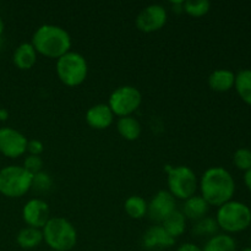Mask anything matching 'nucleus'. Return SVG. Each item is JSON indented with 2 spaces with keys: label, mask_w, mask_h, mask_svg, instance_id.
I'll return each mask as SVG.
<instances>
[{
  "label": "nucleus",
  "mask_w": 251,
  "mask_h": 251,
  "mask_svg": "<svg viewBox=\"0 0 251 251\" xmlns=\"http://www.w3.org/2000/svg\"><path fill=\"white\" fill-rule=\"evenodd\" d=\"M7 118V112L5 109H0V120H5Z\"/></svg>",
  "instance_id": "32"
},
{
  "label": "nucleus",
  "mask_w": 251,
  "mask_h": 251,
  "mask_svg": "<svg viewBox=\"0 0 251 251\" xmlns=\"http://www.w3.org/2000/svg\"><path fill=\"white\" fill-rule=\"evenodd\" d=\"M235 167L240 171H249L251 168V151L248 149H239L233 156Z\"/></svg>",
  "instance_id": "27"
},
{
  "label": "nucleus",
  "mask_w": 251,
  "mask_h": 251,
  "mask_svg": "<svg viewBox=\"0 0 251 251\" xmlns=\"http://www.w3.org/2000/svg\"><path fill=\"white\" fill-rule=\"evenodd\" d=\"M53 186V179L46 172H39L32 178V188L38 193H47Z\"/></svg>",
  "instance_id": "26"
},
{
  "label": "nucleus",
  "mask_w": 251,
  "mask_h": 251,
  "mask_svg": "<svg viewBox=\"0 0 251 251\" xmlns=\"http://www.w3.org/2000/svg\"><path fill=\"white\" fill-rule=\"evenodd\" d=\"M176 251H202V249L194 243H184L176 249Z\"/></svg>",
  "instance_id": "30"
},
{
  "label": "nucleus",
  "mask_w": 251,
  "mask_h": 251,
  "mask_svg": "<svg viewBox=\"0 0 251 251\" xmlns=\"http://www.w3.org/2000/svg\"><path fill=\"white\" fill-rule=\"evenodd\" d=\"M50 251H55V250H50Z\"/></svg>",
  "instance_id": "35"
},
{
  "label": "nucleus",
  "mask_w": 251,
  "mask_h": 251,
  "mask_svg": "<svg viewBox=\"0 0 251 251\" xmlns=\"http://www.w3.org/2000/svg\"><path fill=\"white\" fill-rule=\"evenodd\" d=\"M176 239L166 232L162 226H152L142 237V245L147 250H164L172 248Z\"/></svg>",
  "instance_id": "13"
},
{
  "label": "nucleus",
  "mask_w": 251,
  "mask_h": 251,
  "mask_svg": "<svg viewBox=\"0 0 251 251\" xmlns=\"http://www.w3.org/2000/svg\"><path fill=\"white\" fill-rule=\"evenodd\" d=\"M208 208H210V205L206 202L202 196L194 195L186 199L185 202H184L183 215L185 216L186 220L198 222V221L202 220L207 216Z\"/></svg>",
  "instance_id": "15"
},
{
  "label": "nucleus",
  "mask_w": 251,
  "mask_h": 251,
  "mask_svg": "<svg viewBox=\"0 0 251 251\" xmlns=\"http://www.w3.org/2000/svg\"><path fill=\"white\" fill-rule=\"evenodd\" d=\"M43 240L51 250L70 251L77 243V232L66 218L53 217L42 228Z\"/></svg>",
  "instance_id": "3"
},
{
  "label": "nucleus",
  "mask_w": 251,
  "mask_h": 251,
  "mask_svg": "<svg viewBox=\"0 0 251 251\" xmlns=\"http://www.w3.org/2000/svg\"><path fill=\"white\" fill-rule=\"evenodd\" d=\"M202 251H237V243L228 234H216L206 242Z\"/></svg>",
  "instance_id": "21"
},
{
  "label": "nucleus",
  "mask_w": 251,
  "mask_h": 251,
  "mask_svg": "<svg viewBox=\"0 0 251 251\" xmlns=\"http://www.w3.org/2000/svg\"><path fill=\"white\" fill-rule=\"evenodd\" d=\"M176 210V198L169 191L161 190L152 198L147 206V215L150 220L162 223L171 213Z\"/></svg>",
  "instance_id": "11"
},
{
  "label": "nucleus",
  "mask_w": 251,
  "mask_h": 251,
  "mask_svg": "<svg viewBox=\"0 0 251 251\" xmlns=\"http://www.w3.org/2000/svg\"><path fill=\"white\" fill-rule=\"evenodd\" d=\"M168 172L169 193L176 199H186L195 195L198 190V178L191 168L186 166L166 167Z\"/></svg>",
  "instance_id": "7"
},
{
  "label": "nucleus",
  "mask_w": 251,
  "mask_h": 251,
  "mask_svg": "<svg viewBox=\"0 0 251 251\" xmlns=\"http://www.w3.org/2000/svg\"><path fill=\"white\" fill-rule=\"evenodd\" d=\"M24 167L29 174L34 176V174L42 172V168H43V161L39 156H33V154H29L25 158L24 161Z\"/></svg>",
  "instance_id": "28"
},
{
  "label": "nucleus",
  "mask_w": 251,
  "mask_h": 251,
  "mask_svg": "<svg viewBox=\"0 0 251 251\" xmlns=\"http://www.w3.org/2000/svg\"><path fill=\"white\" fill-rule=\"evenodd\" d=\"M27 151L29 152V154L39 156L43 152V144L38 140H31V141L27 142Z\"/></svg>",
  "instance_id": "29"
},
{
  "label": "nucleus",
  "mask_w": 251,
  "mask_h": 251,
  "mask_svg": "<svg viewBox=\"0 0 251 251\" xmlns=\"http://www.w3.org/2000/svg\"><path fill=\"white\" fill-rule=\"evenodd\" d=\"M244 183H245V185H247V188L251 191V168L249 169V171L245 172Z\"/></svg>",
  "instance_id": "31"
},
{
  "label": "nucleus",
  "mask_w": 251,
  "mask_h": 251,
  "mask_svg": "<svg viewBox=\"0 0 251 251\" xmlns=\"http://www.w3.org/2000/svg\"><path fill=\"white\" fill-rule=\"evenodd\" d=\"M211 4L207 0H188L184 2L183 9L193 17H201L210 11Z\"/></svg>",
  "instance_id": "25"
},
{
  "label": "nucleus",
  "mask_w": 251,
  "mask_h": 251,
  "mask_svg": "<svg viewBox=\"0 0 251 251\" xmlns=\"http://www.w3.org/2000/svg\"><path fill=\"white\" fill-rule=\"evenodd\" d=\"M235 83V74L230 70L220 69L208 76V86L216 92H227Z\"/></svg>",
  "instance_id": "16"
},
{
  "label": "nucleus",
  "mask_w": 251,
  "mask_h": 251,
  "mask_svg": "<svg viewBox=\"0 0 251 251\" xmlns=\"http://www.w3.org/2000/svg\"><path fill=\"white\" fill-rule=\"evenodd\" d=\"M16 242L22 249H34L39 247L41 243L43 242V233L41 229L32 227H26L21 229L17 234Z\"/></svg>",
  "instance_id": "20"
},
{
  "label": "nucleus",
  "mask_w": 251,
  "mask_h": 251,
  "mask_svg": "<svg viewBox=\"0 0 251 251\" xmlns=\"http://www.w3.org/2000/svg\"><path fill=\"white\" fill-rule=\"evenodd\" d=\"M142 102L141 92L134 86H122L113 91L108 105L113 114L118 117H129L139 109Z\"/></svg>",
  "instance_id": "8"
},
{
  "label": "nucleus",
  "mask_w": 251,
  "mask_h": 251,
  "mask_svg": "<svg viewBox=\"0 0 251 251\" xmlns=\"http://www.w3.org/2000/svg\"><path fill=\"white\" fill-rule=\"evenodd\" d=\"M147 206H149L147 201L137 195L130 196L124 203L125 212L127 213L129 217L134 218V220H140L147 215Z\"/></svg>",
  "instance_id": "23"
},
{
  "label": "nucleus",
  "mask_w": 251,
  "mask_h": 251,
  "mask_svg": "<svg viewBox=\"0 0 251 251\" xmlns=\"http://www.w3.org/2000/svg\"><path fill=\"white\" fill-rule=\"evenodd\" d=\"M87 61L80 53L69 51L56 60V75L69 87L81 85L87 77Z\"/></svg>",
  "instance_id": "5"
},
{
  "label": "nucleus",
  "mask_w": 251,
  "mask_h": 251,
  "mask_svg": "<svg viewBox=\"0 0 251 251\" xmlns=\"http://www.w3.org/2000/svg\"><path fill=\"white\" fill-rule=\"evenodd\" d=\"M14 64L21 70H28L36 64L37 51L32 43H22L17 47L12 55Z\"/></svg>",
  "instance_id": "17"
},
{
  "label": "nucleus",
  "mask_w": 251,
  "mask_h": 251,
  "mask_svg": "<svg viewBox=\"0 0 251 251\" xmlns=\"http://www.w3.org/2000/svg\"><path fill=\"white\" fill-rule=\"evenodd\" d=\"M235 90L247 104L251 105V70H242L235 75Z\"/></svg>",
  "instance_id": "22"
},
{
  "label": "nucleus",
  "mask_w": 251,
  "mask_h": 251,
  "mask_svg": "<svg viewBox=\"0 0 251 251\" xmlns=\"http://www.w3.org/2000/svg\"><path fill=\"white\" fill-rule=\"evenodd\" d=\"M200 190L201 196L208 205L222 206L232 200L234 195V179L227 169L212 167L201 176Z\"/></svg>",
  "instance_id": "1"
},
{
  "label": "nucleus",
  "mask_w": 251,
  "mask_h": 251,
  "mask_svg": "<svg viewBox=\"0 0 251 251\" xmlns=\"http://www.w3.org/2000/svg\"><path fill=\"white\" fill-rule=\"evenodd\" d=\"M32 178L24 167H5L0 171V193L7 198H21L32 188Z\"/></svg>",
  "instance_id": "6"
},
{
  "label": "nucleus",
  "mask_w": 251,
  "mask_h": 251,
  "mask_svg": "<svg viewBox=\"0 0 251 251\" xmlns=\"http://www.w3.org/2000/svg\"><path fill=\"white\" fill-rule=\"evenodd\" d=\"M32 46L37 53L51 59H59L70 51L71 37L66 29L55 25L38 27L32 37Z\"/></svg>",
  "instance_id": "2"
},
{
  "label": "nucleus",
  "mask_w": 251,
  "mask_h": 251,
  "mask_svg": "<svg viewBox=\"0 0 251 251\" xmlns=\"http://www.w3.org/2000/svg\"><path fill=\"white\" fill-rule=\"evenodd\" d=\"M242 251H251V248H247V249H243Z\"/></svg>",
  "instance_id": "34"
},
{
  "label": "nucleus",
  "mask_w": 251,
  "mask_h": 251,
  "mask_svg": "<svg viewBox=\"0 0 251 251\" xmlns=\"http://www.w3.org/2000/svg\"><path fill=\"white\" fill-rule=\"evenodd\" d=\"M218 228L220 227L215 218L205 217L193 226V234H195L196 237H207V235L213 237L217 234Z\"/></svg>",
  "instance_id": "24"
},
{
  "label": "nucleus",
  "mask_w": 251,
  "mask_h": 251,
  "mask_svg": "<svg viewBox=\"0 0 251 251\" xmlns=\"http://www.w3.org/2000/svg\"><path fill=\"white\" fill-rule=\"evenodd\" d=\"M117 129L122 137L129 141H135L141 135V125L132 115L120 118L117 123Z\"/></svg>",
  "instance_id": "18"
},
{
  "label": "nucleus",
  "mask_w": 251,
  "mask_h": 251,
  "mask_svg": "<svg viewBox=\"0 0 251 251\" xmlns=\"http://www.w3.org/2000/svg\"><path fill=\"white\" fill-rule=\"evenodd\" d=\"M162 227L166 229V232L168 233L171 237H173L174 239L178 237H180L184 232H185L186 228V218L183 215L181 211L176 210L173 213L168 216L166 220L162 222Z\"/></svg>",
  "instance_id": "19"
},
{
  "label": "nucleus",
  "mask_w": 251,
  "mask_h": 251,
  "mask_svg": "<svg viewBox=\"0 0 251 251\" xmlns=\"http://www.w3.org/2000/svg\"><path fill=\"white\" fill-rule=\"evenodd\" d=\"M113 119H114V114H113L112 109L109 105L104 104V103H100L90 109L86 113V122L91 127L97 130L107 129L112 125Z\"/></svg>",
  "instance_id": "14"
},
{
  "label": "nucleus",
  "mask_w": 251,
  "mask_h": 251,
  "mask_svg": "<svg viewBox=\"0 0 251 251\" xmlns=\"http://www.w3.org/2000/svg\"><path fill=\"white\" fill-rule=\"evenodd\" d=\"M2 31H4V22H2L1 17H0V36H1Z\"/></svg>",
  "instance_id": "33"
},
{
  "label": "nucleus",
  "mask_w": 251,
  "mask_h": 251,
  "mask_svg": "<svg viewBox=\"0 0 251 251\" xmlns=\"http://www.w3.org/2000/svg\"><path fill=\"white\" fill-rule=\"evenodd\" d=\"M168 15L167 10L159 4H152L145 7L136 17V27L145 33L159 31L166 25Z\"/></svg>",
  "instance_id": "9"
},
{
  "label": "nucleus",
  "mask_w": 251,
  "mask_h": 251,
  "mask_svg": "<svg viewBox=\"0 0 251 251\" xmlns=\"http://www.w3.org/2000/svg\"><path fill=\"white\" fill-rule=\"evenodd\" d=\"M22 217L28 227L41 229L50 220L48 203L41 199H32L27 201L22 210Z\"/></svg>",
  "instance_id": "12"
},
{
  "label": "nucleus",
  "mask_w": 251,
  "mask_h": 251,
  "mask_svg": "<svg viewBox=\"0 0 251 251\" xmlns=\"http://www.w3.org/2000/svg\"><path fill=\"white\" fill-rule=\"evenodd\" d=\"M27 139L25 135L12 127L0 129V152L10 158L22 156L27 151Z\"/></svg>",
  "instance_id": "10"
},
{
  "label": "nucleus",
  "mask_w": 251,
  "mask_h": 251,
  "mask_svg": "<svg viewBox=\"0 0 251 251\" xmlns=\"http://www.w3.org/2000/svg\"><path fill=\"white\" fill-rule=\"evenodd\" d=\"M218 227L227 233H239L251 225V210L239 201H228L217 211Z\"/></svg>",
  "instance_id": "4"
}]
</instances>
